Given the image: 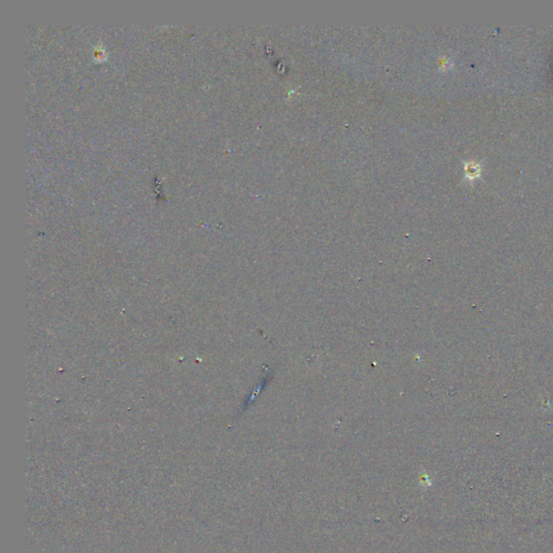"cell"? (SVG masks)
Returning <instances> with one entry per match:
<instances>
[{"mask_svg": "<svg viewBox=\"0 0 553 553\" xmlns=\"http://www.w3.org/2000/svg\"><path fill=\"white\" fill-rule=\"evenodd\" d=\"M481 172H482V168L478 162L469 161L466 163L465 174H466V178H467L468 181H474V179L479 178L481 176Z\"/></svg>", "mask_w": 553, "mask_h": 553, "instance_id": "cell-1", "label": "cell"}]
</instances>
